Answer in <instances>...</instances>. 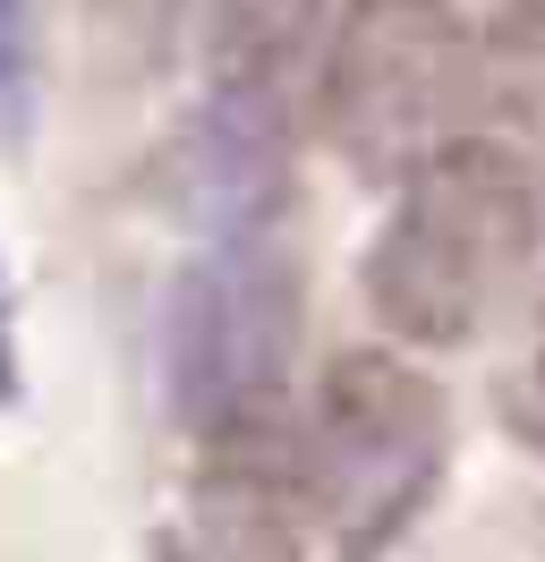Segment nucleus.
I'll return each instance as SVG.
<instances>
[{"label":"nucleus","instance_id":"f257e3e1","mask_svg":"<svg viewBox=\"0 0 545 562\" xmlns=\"http://www.w3.org/2000/svg\"><path fill=\"white\" fill-rule=\"evenodd\" d=\"M537 171L494 137H452L409 179L358 256V299L392 350H469L537 256Z\"/></svg>","mask_w":545,"mask_h":562},{"label":"nucleus","instance_id":"f03ea898","mask_svg":"<svg viewBox=\"0 0 545 562\" xmlns=\"http://www.w3.org/2000/svg\"><path fill=\"white\" fill-rule=\"evenodd\" d=\"M307 350L299 256L272 222L213 231L163 299V401L204 443H247L290 409Z\"/></svg>","mask_w":545,"mask_h":562},{"label":"nucleus","instance_id":"7ed1b4c3","mask_svg":"<svg viewBox=\"0 0 545 562\" xmlns=\"http://www.w3.org/2000/svg\"><path fill=\"white\" fill-rule=\"evenodd\" d=\"M443 460H452V401L435 375L409 350H341L307 392L290 486L341 554H375L418 520Z\"/></svg>","mask_w":545,"mask_h":562},{"label":"nucleus","instance_id":"20e7f679","mask_svg":"<svg viewBox=\"0 0 545 562\" xmlns=\"http://www.w3.org/2000/svg\"><path fill=\"white\" fill-rule=\"evenodd\" d=\"M469 35L452 0H349L315 60V128L358 179H409L452 145Z\"/></svg>","mask_w":545,"mask_h":562},{"label":"nucleus","instance_id":"39448f33","mask_svg":"<svg viewBox=\"0 0 545 562\" xmlns=\"http://www.w3.org/2000/svg\"><path fill=\"white\" fill-rule=\"evenodd\" d=\"M281 171H290V111L247 94H204V111L170 145V196L188 205L204 239L272 222Z\"/></svg>","mask_w":545,"mask_h":562},{"label":"nucleus","instance_id":"423d86ee","mask_svg":"<svg viewBox=\"0 0 545 562\" xmlns=\"http://www.w3.org/2000/svg\"><path fill=\"white\" fill-rule=\"evenodd\" d=\"M333 0H197L204 18V69L213 94H247V103H299L307 52L324 35Z\"/></svg>","mask_w":545,"mask_h":562},{"label":"nucleus","instance_id":"0eeeda50","mask_svg":"<svg viewBox=\"0 0 545 562\" xmlns=\"http://www.w3.org/2000/svg\"><path fill=\"white\" fill-rule=\"evenodd\" d=\"M494 409H503V435H520V443L545 460V324L511 350L503 384H494Z\"/></svg>","mask_w":545,"mask_h":562},{"label":"nucleus","instance_id":"6e6552de","mask_svg":"<svg viewBox=\"0 0 545 562\" xmlns=\"http://www.w3.org/2000/svg\"><path fill=\"white\" fill-rule=\"evenodd\" d=\"M34 111V0H0V128L18 137Z\"/></svg>","mask_w":545,"mask_h":562},{"label":"nucleus","instance_id":"1a4fd4ad","mask_svg":"<svg viewBox=\"0 0 545 562\" xmlns=\"http://www.w3.org/2000/svg\"><path fill=\"white\" fill-rule=\"evenodd\" d=\"M18 401V316H9V273H0V409Z\"/></svg>","mask_w":545,"mask_h":562},{"label":"nucleus","instance_id":"9d476101","mask_svg":"<svg viewBox=\"0 0 545 562\" xmlns=\"http://www.w3.org/2000/svg\"><path fill=\"white\" fill-rule=\"evenodd\" d=\"M154 562H188V554H179V546H154Z\"/></svg>","mask_w":545,"mask_h":562}]
</instances>
